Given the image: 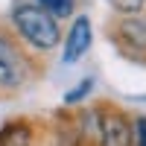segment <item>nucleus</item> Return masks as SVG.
Wrapping results in <instances>:
<instances>
[{"instance_id": "nucleus-3", "label": "nucleus", "mask_w": 146, "mask_h": 146, "mask_svg": "<svg viewBox=\"0 0 146 146\" xmlns=\"http://www.w3.org/2000/svg\"><path fill=\"white\" fill-rule=\"evenodd\" d=\"M23 79H27V73H23L21 53L15 50L12 41H6L3 35H0V88L15 91V88L23 85Z\"/></svg>"}, {"instance_id": "nucleus-9", "label": "nucleus", "mask_w": 146, "mask_h": 146, "mask_svg": "<svg viewBox=\"0 0 146 146\" xmlns=\"http://www.w3.org/2000/svg\"><path fill=\"white\" fill-rule=\"evenodd\" d=\"M131 131L137 135V146H146V117H137L135 126H131Z\"/></svg>"}, {"instance_id": "nucleus-8", "label": "nucleus", "mask_w": 146, "mask_h": 146, "mask_svg": "<svg viewBox=\"0 0 146 146\" xmlns=\"http://www.w3.org/2000/svg\"><path fill=\"white\" fill-rule=\"evenodd\" d=\"M117 12H123V15H135V12H140L143 9V3L146 0H108Z\"/></svg>"}, {"instance_id": "nucleus-6", "label": "nucleus", "mask_w": 146, "mask_h": 146, "mask_svg": "<svg viewBox=\"0 0 146 146\" xmlns=\"http://www.w3.org/2000/svg\"><path fill=\"white\" fill-rule=\"evenodd\" d=\"M38 3L50 12L53 18H67L73 15V6H76V0H38Z\"/></svg>"}, {"instance_id": "nucleus-5", "label": "nucleus", "mask_w": 146, "mask_h": 146, "mask_svg": "<svg viewBox=\"0 0 146 146\" xmlns=\"http://www.w3.org/2000/svg\"><path fill=\"white\" fill-rule=\"evenodd\" d=\"M0 146H29V126L9 123L6 129H0Z\"/></svg>"}, {"instance_id": "nucleus-7", "label": "nucleus", "mask_w": 146, "mask_h": 146, "mask_svg": "<svg viewBox=\"0 0 146 146\" xmlns=\"http://www.w3.org/2000/svg\"><path fill=\"white\" fill-rule=\"evenodd\" d=\"M91 91H94V82H91V79H82V85H79V88H73L70 94H64V102H67V105H73V102L85 100V96H88Z\"/></svg>"}, {"instance_id": "nucleus-4", "label": "nucleus", "mask_w": 146, "mask_h": 146, "mask_svg": "<svg viewBox=\"0 0 146 146\" xmlns=\"http://www.w3.org/2000/svg\"><path fill=\"white\" fill-rule=\"evenodd\" d=\"M91 47V21L88 18H76L67 32V44H64V62H79V56Z\"/></svg>"}, {"instance_id": "nucleus-1", "label": "nucleus", "mask_w": 146, "mask_h": 146, "mask_svg": "<svg viewBox=\"0 0 146 146\" xmlns=\"http://www.w3.org/2000/svg\"><path fill=\"white\" fill-rule=\"evenodd\" d=\"M15 27H18V32L23 38L32 47H38V50H50V47H56L58 38H62V32L56 27V18L47 9H38V6L15 9Z\"/></svg>"}, {"instance_id": "nucleus-2", "label": "nucleus", "mask_w": 146, "mask_h": 146, "mask_svg": "<svg viewBox=\"0 0 146 146\" xmlns=\"http://www.w3.org/2000/svg\"><path fill=\"white\" fill-rule=\"evenodd\" d=\"M131 123L120 111H100V146H131Z\"/></svg>"}]
</instances>
